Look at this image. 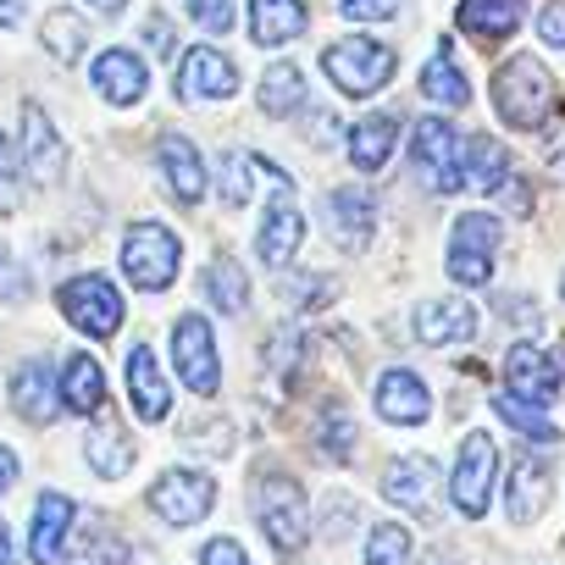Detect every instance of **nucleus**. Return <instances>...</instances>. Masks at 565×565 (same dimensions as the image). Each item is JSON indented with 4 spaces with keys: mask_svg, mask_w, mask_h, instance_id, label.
Returning <instances> with one entry per match:
<instances>
[{
    "mask_svg": "<svg viewBox=\"0 0 565 565\" xmlns=\"http://www.w3.org/2000/svg\"><path fill=\"white\" fill-rule=\"evenodd\" d=\"M433 482H438V466H433L427 455H405V460H394V466H388L383 493H388L399 510L422 515V510L433 504Z\"/></svg>",
    "mask_w": 565,
    "mask_h": 565,
    "instance_id": "393cba45",
    "label": "nucleus"
},
{
    "mask_svg": "<svg viewBox=\"0 0 565 565\" xmlns=\"http://www.w3.org/2000/svg\"><path fill=\"white\" fill-rule=\"evenodd\" d=\"M493 477H499V449L488 433H466L460 438V455H455V477H449V499L466 521H482L488 515V499H493Z\"/></svg>",
    "mask_w": 565,
    "mask_h": 565,
    "instance_id": "6e6552de",
    "label": "nucleus"
},
{
    "mask_svg": "<svg viewBox=\"0 0 565 565\" xmlns=\"http://www.w3.org/2000/svg\"><path fill=\"white\" fill-rule=\"evenodd\" d=\"M471 333H477L471 300H422V306H416V339H422V344L455 350V344H471Z\"/></svg>",
    "mask_w": 565,
    "mask_h": 565,
    "instance_id": "aec40b11",
    "label": "nucleus"
},
{
    "mask_svg": "<svg viewBox=\"0 0 565 565\" xmlns=\"http://www.w3.org/2000/svg\"><path fill=\"white\" fill-rule=\"evenodd\" d=\"M189 18L205 34H227L233 29V0H189Z\"/></svg>",
    "mask_w": 565,
    "mask_h": 565,
    "instance_id": "ea45409f",
    "label": "nucleus"
},
{
    "mask_svg": "<svg viewBox=\"0 0 565 565\" xmlns=\"http://www.w3.org/2000/svg\"><path fill=\"white\" fill-rule=\"evenodd\" d=\"M0 565H12V532H7V521H0Z\"/></svg>",
    "mask_w": 565,
    "mask_h": 565,
    "instance_id": "09e8293b",
    "label": "nucleus"
},
{
    "mask_svg": "<svg viewBox=\"0 0 565 565\" xmlns=\"http://www.w3.org/2000/svg\"><path fill=\"white\" fill-rule=\"evenodd\" d=\"M172 366H178V383L194 388L200 399H211L222 388V355H216V333L205 317H178L172 322Z\"/></svg>",
    "mask_w": 565,
    "mask_h": 565,
    "instance_id": "0eeeda50",
    "label": "nucleus"
},
{
    "mask_svg": "<svg viewBox=\"0 0 565 565\" xmlns=\"http://www.w3.org/2000/svg\"><path fill=\"white\" fill-rule=\"evenodd\" d=\"M249 156H238V150H227L222 156V172H216V189H222V205L227 211H244L249 205Z\"/></svg>",
    "mask_w": 565,
    "mask_h": 565,
    "instance_id": "4c0bfd02",
    "label": "nucleus"
},
{
    "mask_svg": "<svg viewBox=\"0 0 565 565\" xmlns=\"http://www.w3.org/2000/svg\"><path fill=\"white\" fill-rule=\"evenodd\" d=\"M84 455H89V471H95V477L117 482V477H122V471L134 466V433H122L117 422H106L100 433H89Z\"/></svg>",
    "mask_w": 565,
    "mask_h": 565,
    "instance_id": "c756f323",
    "label": "nucleus"
},
{
    "mask_svg": "<svg viewBox=\"0 0 565 565\" xmlns=\"http://www.w3.org/2000/svg\"><path fill=\"white\" fill-rule=\"evenodd\" d=\"M372 227H377V205L361 189H333L328 194V233L344 255H361L372 244Z\"/></svg>",
    "mask_w": 565,
    "mask_h": 565,
    "instance_id": "6ab92c4d",
    "label": "nucleus"
},
{
    "mask_svg": "<svg viewBox=\"0 0 565 565\" xmlns=\"http://www.w3.org/2000/svg\"><path fill=\"white\" fill-rule=\"evenodd\" d=\"M12 411L29 427H51L62 416V383L51 377V361H23L12 372Z\"/></svg>",
    "mask_w": 565,
    "mask_h": 565,
    "instance_id": "4468645a",
    "label": "nucleus"
},
{
    "mask_svg": "<svg viewBox=\"0 0 565 565\" xmlns=\"http://www.w3.org/2000/svg\"><path fill=\"white\" fill-rule=\"evenodd\" d=\"M255 515H260V532L271 537L277 554H300L311 543V499L295 477H282V471H260L255 488Z\"/></svg>",
    "mask_w": 565,
    "mask_h": 565,
    "instance_id": "f257e3e1",
    "label": "nucleus"
},
{
    "mask_svg": "<svg viewBox=\"0 0 565 565\" xmlns=\"http://www.w3.org/2000/svg\"><path fill=\"white\" fill-rule=\"evenodd\" d=\"M23 145H29V156H23L29 178H34L40 189H56V183L67 178V145H62L56 122H51L34 100L23 106Z\"/></svg>",
    "mask_w": 565,
    "mask_h": 565,
    "instance_id": "f8f14e48",
    "label": "nucleus"
},
{
    "mask_svg": "<svg viewBox=\"0 0 565 565\" xmlns=\"http://www.w3.org/2000/svg\"><path fill=\"white\" fill-rule=\"evenodd\" d=\"M18 18H23V0H7V7H0V23L18 29Z\"/></svg>",
    "mask_w": 565,
    "mask_h": 565,
    "instance_id": "de8ad7c7",
    "label": "nucleus"
},
{
    "mask_svg": "<svg viewBox=\"0 0 565 565\" xmlns=\"http://www.w3.org/2000/svg\"><path fill=\"white\" fill-rule=\"evenodd\" d=\"M449 277L466 282V289H482V282L493 277V249H471V244H449Z\"/></svg>",
    "mask_w": 565,
    "mask_h": 565,
    "instance_id": "e433bc0d",
    "label": "nucleus"
},
{
    "mask_svg": "<svg viewBox=\"0 0 565 565\" xmlns=\"http://www.w3.org/2000/svg\"><path fill=\"white\" fill-rule=\"evenodd\" d=\"M211 504H216V482L205 471H194V466H172V471H161L150 482V510L167 526H178V532L183 526H200L211 515Z\"/></svg>",
    "mask_w": 565,
    "mask_h": 565,
    "instance_id": "1a4fd4ad",
    "label": "nucleus"
},
{
    "mask_svg": "<svg viewBox=\"0 0 565 565\" xmlns=\"http://www.w3.org/2000/svg\"><path fill=\"white\" fill-rule=\"evenodd\" d=\"M559 295H565V277H559Z\"/></svg>",
    "mask_w": 565,
    "mask_h": 565,
    "instance_id": "3c124183",
    "label": "nucleus"
},
{
    "mask_svg": "<svg viewBox=\"0 0 565 565\" xmlns=\"http://www.w3.org/2000/svg\"><path fill=\"white\" fill-rule=\"evenodd\" d=\"M18 200H23V161H18L7 128H0V211H18Z\"/></svg>",
    "mask_w": 565,
    "mask_h": 565,
    "instance_id": "58836bf2",
    "label": "nucleus"
},
{
    "mask_svg": "<svg viewBox=\"0 0 565 565\" xmlns=\"http://www.w3.org/2000/svg\"><path fill=\"white\" fill-rule=\"evenodd\" d=\"M56 306H62V317H67L78 333H89V339H111V333L122 328V295H117V282L100 277V271H84V277L62 282Z\"/></svg>",
    "mask_w": 565,
    "mask_h": 565,
    "instance_id": "423d86ee",
    "label": "nucleus"
},
{
    "mask_svg": "<svg viewBox=\"0 0 565 565\" xmlns=\"http://www.w3.org/2000/svg\"><path fill=\"white\" fill-rule=\"evenodd\" d=\"M422 95H427V100H438V106H449V111L471 106V84H466V73L455 67L449 40H444V45H438V56L422 67Z\"/></svg>",
    "mask_w": 565,
    "mask_h": 565,
    "instance_id": "c85d7f7f",
    "label": "nucleus"
},
{
    "mask_svg": "<svg viewBox=\"0 0 565 565\" xmlns=\"http://www.w3.org/2000/svg\"><path fill=\"white\" fill-rule=\"evenodd\" d=\"M510 183V156L499 139L488 134H471L460 145V189H477V194H499Z\"/></svg>",
    "mask_w": 565,
    "mask_h": 565,
    "instance_id": "5701e85b",
    "label": "nucleus"
},
{
    "mask_svg": "<svg viewBox=\"0 0 565 565\" xmlns=\"http://www.w3.org/2000/svg\"><path fill=\"white\" fill-rule=\"evenodd\" d=\"M12 482H18V455H12V449H0V493H7Z\"/></svg>",
    "mask_w": 565,
    "mask_h": 565,
    "instance_id": "a18cd8bd",
    "label": "nucleus"
},
{
    "mask_svg": "<svg viewBox=\"0 0 565 565\" xmlns=\"http://www.w3.org/2000/svg\"><path fill=\"white\" fill-rule=\"evenodd\" d=\"M67 565H128V543H122L111 526H95V532L73 548Z\"/></svg>",
    "mask_w": 565,
    "mask_h": 565,
    "instance_id": "c9c22d12",
    "label": "nucleus"
},
{
    "mask_svg": "<svg viewBox=\"0 0 565 565\" xmlns=\"http://www.w3.org/2000/svg\"><path fill=\"white\" fill-rule=\"evenodd\" d=\"M255 167H260L266 183H271V205H266V216H260V227H255V249H260L266 266H289V260L300 255V238H306V216H300V205H295V178L282 172L277 161H255Z\"/></svg>",
    "mask_w": 565,
    "mask_h": 565,
    "instance_id": "20e7f679",
    "label": "nucleus"
},
{
    "mask_svg": "<svg viewBox=\"0 0 565 565\" xmlns=\"http://www.w3.org/2000/svg\"><path fill=\"white\" fill-rule=\"evenodd\" d=\"M311 29V7L306 0H249V40L260 51H277Z\"/></svg>",
    "mask_w": 565,
    "mask_h": 565,
    "instance_id": "412c9836",
    "label": "nucleus"
},
{
    "mask_svg": "<svg viewBox=\"0 0 565 565\" xmlns=\"http://www.w3.org/2000/svg\"><path fill=\"white\" fill-rule=\"evenodd\" d=\"M537 34H543V45L565 51V0H548V7L537 12Z\"/></svg>",
    "mask_w": 565,
    "mask_h": 565,
    "instance_id": "37998d69",
    "label": "nucleus"
},
{
    "mask_svg": "<svg viewBox=\"0 0 565 565\" xmlns=\"http://www.w3.org/2000/svg\"><path fill=\"white\" fill-rule=\"evenodd\" d=\"M493 111L510 128H521V134L543 128L548 111H554V78H548V67L537 56H510L493 73Z\"/></svg>",
    "mask_w": 565,
    "mask_h": 565,
    "instance_id": "f03ea898",
    "label": "nucleus"
},
{
    "mask_svg": "<svg viewBox=\"0 0 565 565\" xmlns=\"http://www.w3.org/2000/svg\"><path fill=\"white\" fill-rule=\"evenodd\" d=\"M377 416L394 422V427H422V422L433 416L427 383H422L416 372H405V366L383 372V377H377Z\"/></svg>",
    "mask_w": 565,
    "mask_h": 565,
    "instance_id": "2eb2a0df",
    "label": "nucleus"
},
{
    "mask_svg": "<svg viewBox=\"0 0 565 565\" xmlns=\"http://www.w3.org/2000/svg\"><path fill=\"white\" fill-rule=\"evenodd\" d=\"M422 565H449V559H444V548H433V554H427Z\"/></svg>",
    "mask_w": 565,
    "mask_h": 565,
    "instance_id": "8fccbe9b",
    "label": "nucleus"
},
{
    "mask_svg": "<svg viewBox=\"0 0 565 565\" xmlns=\"http://www.w3.org/2000/svg\"><path fill=\"white\" fill-rule=\"evenodd\" d=\"M339 12L350 23H388V18H399V0H339Z\"/></svg>",
    "mask_w": 565,
    "mask_h": 565,
    "instance_id": "a19ab883",
    "label": "nucleus"
},
{
    "mask_svg": "<svg viewBox=\"0 0 565 565\" xmlns=\"http://www.w3.org/2000/svg\"><path fill=\"white\" fill-rule=\"evenodd\" d=\"M322 449H328L333 460H350V455H355V427H350L339 411L328 416V438H322Z\"/></svg>",
    "mask_w": 565,
    "mask_h": 565,
    "instance_id": "79ce46f5",
    "label": "nucleus"
},
{
    "mask_svg": "<svg viewBox=\"0 0 565 565\" xmlns=\"http://www.w3.org/2000/svg\"><path fill=\"white\" fill-rule=\"evenodd\" d=\"M128 7V0H89V12H100V18H117Z\"/></svg>",
    "mask_w": 565,
    "mask_h": 565,
    "instance_id": "49530a36",
    "label": "nucleus"
},
{
    "mask_svg": "<svg viewBox=\"0 0 565 565\" xmlns=\"http://www.w3.org/2000/svg\"><path fill=\"white\" fill-rule=\"evenodd\" d=\"M178 266H183V244L172 227L161 222H134L128 238H122V277L145 295H161L178 282Z\"/></svg>",
    "mask_w": 565,
    "mask_h": 565,
    "instance_id": "7ed1b4c3",
    "label": "nucleus"
},
{
    "mask_svg": "<svg viewBox=\"0 0 565 565\" xmlns=\"http://www.w3.org/2000/svg\"><path fill=\"white\" fill-rule=\"evenodd\" d=\"M106 405V372L95 355H67L62 366V411L73 416H95Z\"/></svg>",
    "mask_w": 565,
    "mask_h": 565,
    "instance_id": "bb28decb",
    "label": "nucleus"
},
{
    "mask_svg": "<svg viewBox=\"0 0 565 565\" xmlns=\"http://www.w3.org/2000/svg\"><path fill=\"white\" fill-rule=\"evenodd\" d=\"M405 559H411V532H405L399 521L372 526V537H366V565H405Z\"/></svg>",
    "mask_w": 565,
    "mask_h": 565,
    "instance_id": "f704fd0d",
    "label": "nucleus"
},
{
    "mask_svg": "<svg viewBox=\"0 0 565 565\" xmlns=\"http://www.w3.org/2000/svg\"><path fill=\"white\" fill-rule=\"evenodd\" d=\"M411 167H416V178L433 194H455L460 189V139H455V122L422 117L416 134H411Z\"/></svg>",
    "mask_w": 565,
    "mask_h": 565,
    "instance_id": "9d476101",
    "label": "nucleus"
},
{
    "mask_svg": "<svg viewBox=\"0 0 565 565\" xmlns=\"http://www.w3.org/2000/svg\"><path fill=\"white\" fill-rule=\"evenodd\" d=\"M156 161H161L167 194H172L178 205H200V200H205V167H200V150H194L183 134H161Z\"/></svg>",
    "mask_w": 565,
    "mask_h": 565,
    "instance_id": "a211bd4d",
    "label": "nucleus"
},
{
    "mask_svg": "<svg viewBox=\"0 0 565 565\" xmlns=\"http://www.w3.org/2000/svg\"><path fill=\"white\" fill-rule=\"evenodd\" d=\"M394 67H399L394 45L366 40V34H350V40H339V45H328V51H322V73H328L344 95H355V100L377 95V89L394 78Z\"/></svg>",
    "mask_w": 565,
    "mask_h": 565,
    "instance_id": "39448f33",
    "label": "nucleus"
},
{
    "mask_svg": "<svg viewBox=\"0 0 565 565\" xmlns=\"http://www.w3.org/2000/svg\"><path fill=\"white\" fill-rule=\"evenodd\" d=\"M200 565H249V554H244L233 537H211V543L200 548Z\"/></svg>",
    "mask_w": 565,
    "mask_h": 565,
    "instance_id": "c03bdc74",
    "label": "nucleus"
},
{
    "mask_svg": "<svg viewBox=\"0 0 565 565\" xmlns=\"http://www.w3.org/2000/svg\"><path fill=\"white\" fill-rule=\"evenodd\" d=\"M205 300L216 306V311H227V317H238L244 311V300H249V282H244V266L233 260V255H216L211 266H205Z\"/></svg>",
    "mask_w": 565,
    "mask_h": 565,
    "instance_id": "2f4dec72",
    "label": "nucleus"
},
{
    "mask_svg": "<svg viewBox=\"0 0 565 565\" xmlns=\"http://www.w3.org/2000/svg\"><path fill=\"white\" fill-rule=\"evenodd\" d=\"M178 95L183 100H227L233 89H238V67L222 56V51H211V45H194V51H183V62H178Z\"/></svg>",
    "mask_w": 565,
    "mask_h": 565,
    "instance_id": "9b49d317",
    "label": "nucleus"
},
{
    "mask_svg": "<svg viewBox=\"0 0 565 565\" xmlns=\"http://www.w3.org/2000/svg\"><path fill=\"white\" fill-rule=\"evenodd\" d=\"M548 493H554L548 466L521 460V466L510 471V515H515V521H537V515H543V504H548Z\"/></svg>",
    "mask_w": 565,
    "mask_h": 565,
    "instance_id": "7c9ffc66",
    "label": "nucleus"
},
{
    "mask_svg": "<svg viewBox=\"0 0 565 565\" xmlns=\"http://www.w3.org/2000/svg\"><path fill=\"white\" fill-rule=\"evenodd\" d=\"M89 78H95V89H100V100H111V106H139L145 100V89H150V73H145V62L134 56V51H100L95 56V67H89Z\"/></svg>",
    "mask_w": 565,
    "mask_h": 565,
    "instance_id": "f3484780",
    "label": "nucleus"
},
{
    "mask_svg": "<svg viewBox=\"0 0 565 565\" xmlns=\"http://www.w3.org/2000/svg\"><path fill=\"white\" fill-rule=\"evenodd\" d=\"M73 521H78V504L67 493H40L34 499V526H29V559L34 565H56Z\"/></svg>",
    "mask_w": 565,
    "mask_h": 565,
    "instance_id": "dca6fc26",
    "label": "nucleus"
},
{
    "mask_svg": "<svg viewBox=\"0 0 565 565\" xmlns=\"http://www.w3.org/2000/svg\"><path fill=\"white\" fill-rule=\"evenodd\" d=\"M122 372H128V405H134V416H139V422H167V411H172V388H167L156 355H150L145 344H134Z\"/></svg>",
    "mask_w": 565,
    "mask_h": 565,
    "instance_id": "4be33fe9",
    "label": "nucleus"
},
{
    "mask_svg": "<svg viewBox=\"0 0 565 565\" xmlns=\"http://www.w3.org/2000/svg\"><path fill=\"white\" fill-rule=\"evenodd\" d=\"M394 145H399V117L394 111H372V117H361L350 128V161L361 172H383L388 156H394Z\"/></svg>",
    "mask_w": 565,
    "mask_h": 565,
    "instance_id": "b1692460",
    "label": "nucleus"
},
{
    "mask_svg": "<svg viewBox=\"0 0 565 565\" xmlns=\"http://www.w3.org/2000/svg\"><path fill=\"white\" fill-rule=\"evenodd\" d=\"M255 100H260V111H266V117H295V111L306 106V73H300L295 62L266 67V78H260Z\"/></svg>",
    "mask_w": 565,
    "mask_h": 565,
    "instance_id": "cd10ccee",
    "label": "nucleus"
},
{
    "mask_svg": "<svg viewBox=\"0 0 565 565\" xmlns=\"http://www.w3.org/2000/svg\"><path fill=\"white\" fill-rule=\"evenodd\" d=\"M84 45H89V23H84L78 12H51V18H45V51H51L56 62H78Z\"/></svg>",
    "mask_w": 565,
    "mask_h": 565,
    "instance_id": "473e14b6",
    "label": "nucleus"
},
{
    "mask_svg": "<svg viewBox=\"0 0 565 565\" xmlns=\"http://www.w3.org/2000/svg\"><path fill=\"white\" fill-rule=\"evenodd\" d=\"M504 383H510V394L515 399H526V405H548V399H559V366H554V355H543L537 344H515L510 355H504Z\"/></svg>",
    "mask_w": 565,
    "mask_h": 565,
    "instance_id": "ddd939ff",
    "label": "nucleus"
},
{
    "mask_svg": "<svg viewBox=\"0 0 565 565\" xmlns=\"http://www.w3.org/2000/svg\"><path fill=\"white\" fill-rule=\"evenodd\" d=\"M455 23H460L471 40H482V45L510 40V34L521 29V0H460Z\"/></svg>",
    "mask_w": 565,
    "mask_h": 565,
    "instance_id": "a878e982",
    "label": "nucleus"
},
{
    "mask_svg": "<svg viewBox=\"0 0 565 565\" xmlns=\"http://www.w3.org/2000/svg\"><path fill=\"white\" fill-rule=\"evenodd\" d=\"M493 411L526 438V444H554L559 433H554V422L537 411V405H526V399H515V394H493Z\"/></svg>",
    "mask_w": 565,
    "mask_h": 565,
    "instance_id": "72a5a7b5",
    "label": "nucleus"
}]
</instances>
